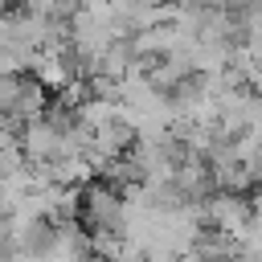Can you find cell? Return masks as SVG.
<instances>
[{"label":"cell","mask_w":262,"mask_h":262,"mask_svg":"<svg viewBox=\"0 0 262 262\" xmlns=\"http://www.w3.org/2000/svg\"><path fill=\"white\" fill-rule=\"evenodd\" d=\"M45 106H49V90H45L37 78L20 74V86H16V98H12V111H8V119H16V123L25 127V123L41 119V115H45Z\"/></svg>","instance_id":"3"},{"label":"cell","mask_w":262,"mask_h":262,"mask_svg":"<svg viewBox=\"0 0 262 262\" xmlns=\"http://www.w3.org/2000/svg\"><path fill=\"white\" fill-rule=\"evenodd\" d=\"M78 225L86 233H123V196L119 188L90 180L78 192Z\"/></svg>","instance_id":"1"},{"label":"cell","mask_w":262,"mask_h":262,"mask_svg":"<svg viewBox=\"0 0 262 262\" xmlns=\"http://www.w3.org/2000/svg\"><path fill=\"white\" fill-rule=\"evenodd\" d=\"M131 66H135V57H131V41H115L106 53H102V78H111V82H123L127 74H131Z\"/></svg>","instance_id":"5"},{"label":"cell","mask_w":262,"mask_h":262,"mask_svg":"<svg viewBox=\"0 0 262 262\" xmlns=\"http://www.w3.org/2000/svg\"><path fill=\"white\" fill-rule=\"evenodd\" d=\"M25 74V61H20V53H12V49H0V78H20Z\"/></svg>","instance_id":"6"},{"label":"cell","mask_w":262,"mask_h":262,"mask_svg":"<svg viewBox=\"0 0 262 262\" xmlns=\"http://www.w3.org/2000/svg\"><path fill=\"white\" fill-rule=\"evenodd\" d=\"M12 8H20V0H0V12H12Z\"/></svg>","instance_id":"8"},{"label":"cell","mask_w":262,"mask_h":262,"mask_svg":"<svg viewBox=\"0 0 262 262\" xmlns=\"http://www.w3.org/2000/svg\"><path fill=\"white\" fill-rule=\"evenodd\" d=\"M20 8L33 16H53V0H20Z\"/></svg>","instance_id":"7"},{"label":"cell","mask_w":262,"mask_h":262,"mask_svg":"<svg viewBox=\"0 0 262 262\" xmlns=\"http://www.w3.org/2000/svg\"><path fill=\"white\" fill-rule=\"evenodd\" d=\"M192 254L201 262H233L237 258V242L229 233H217V229H201L196 242H192Z\"/></svg>","instance_id":"4"},{"label":"cell","mask_w":262,"mask_h":262,"mask_svg":"<svg viewBox=\"0 0 262 262\" xmlns=\"http://www.w3.org/2000/svg\"><path fill=\"white\" fill-rule=\"evenodd\" d=\"M250 217H254V213H250V201H246V196L213 192V196H205V201H201V221H205V229L229 233L233 242H242V237H246Z\"/></svg>","instance_id":"2"}]
</instances>
